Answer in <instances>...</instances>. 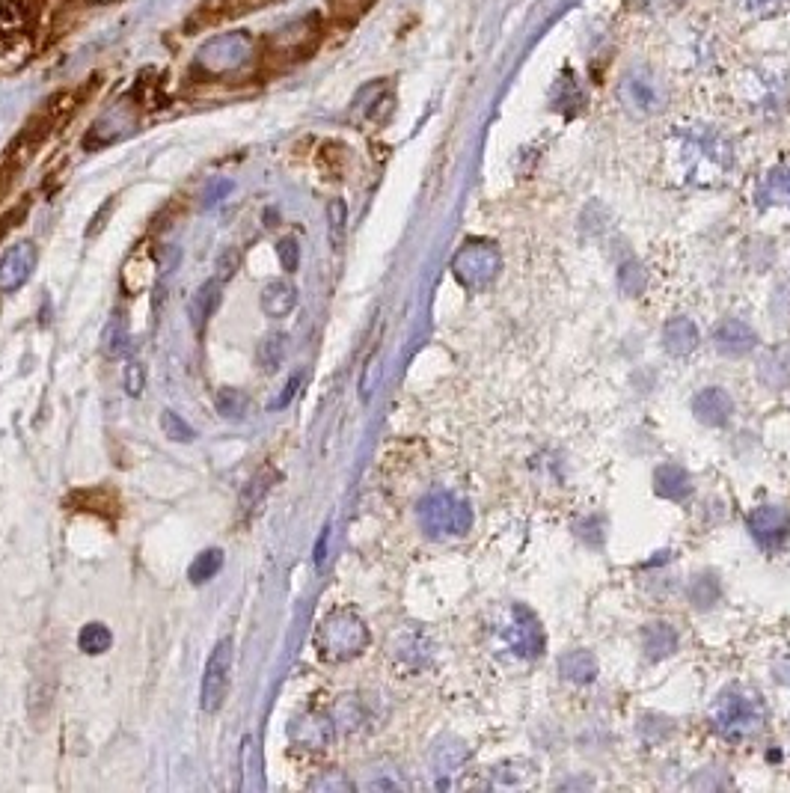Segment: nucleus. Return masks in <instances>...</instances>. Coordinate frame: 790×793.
<instances>
[{
	"mask_svg": "<svg viewBox=\"0 0 790 793\" xmlns=\"http://www.w3.org/2000/svg\"><path fill=\"white\" fill-rule=\"evenodd\" d=\"M369 645V630L363 618L351 609H336L330 612L318 630H315V648L327 663H345L363 654Z\"/></svg>",
	"mask_w": 790,
	"mask_h": 793,
	"instance_id": "1",
	"label": "nucleus"
},
{
	"mask_svg": "<svg viewBox=\"0 0 790 793\" xmlns=\"http://www.w3.org/2000/svg\"><path fill=\"white\" fill-rule=\"evenodd\" d=\"M761 719H764L761 701L755 695L743 693V690H734V693L722 695V701L716 707V716H713V725H716V731L722 737L743 740V737L758 731Z\"/></svg>",
	"mask_w": 790,
	"mask_h": 793,
	"instance_id": "2",
	"label": "nucleus"
},
{
	"mask_svg": "<svg viewBox=\"0 0 790 793\" xmlns=\"http://www.w3.org/2000/svg\"><path fill=\"white\" fill-rule=\"evenodd\" d=\"M419 523L431 535H461L473 526V511L452 494H431L419 505Z\"/></svg>",
	"mask_w": 790,
	"mask_h": 793,
	"instance_id": "3",
	"label": "nucleus"
},
{
	"mask_svg": "<svg viewBox=\"0 0 790 793\" xmlns=\"http://www.w3.org/2000/svg\"><path fill=\"white\" fill-rule=\"evenodd\" d=\"M232 654H235V642L229 636H223L205 663V675H202V693H199V704L205 713H217L229 695V684H232Z\"/></svg>",
	"mask_w": 790,
	"mask_h": 793,
	"instance_id": "4",
	"label": "nucleus"
},
{
	"mask_svg": "<svg viewBox=\"0 0 790 793\" xmlns=\"http://www.w3.org/2000/svg\"><path fill=\"white\" fill-rule=\"evenodd\" d=\"M253 54V39L247 33H226L211 39L202 51L197 54V66L205 72H232L241 69Z\"/></svg>",
	"mask_w": 790,
	"mask_h": 793,
	"instance_id": "5",
	"label": "nucleus"
},
{
	"mask_svg": "<svg viewBox=\"0 0 790 793\" xmlns=\"http://www.w3.org/2000/svg\"><path fill=\"white\" fill-rule=\"evenodd\" d=\"M452 271L461 286L467 289H485L499 271V253L491 244H467L455 259Z\"/></svg>",
	"mask_w": 790,
	"mask_h": 793,
	"instance_id": "6",
	"label": "nucleus"
},
{
	"mask_svg": "<svg viewBox=\"0 0 790 793\" xmlns=\"http://www.w3.org/2000/svg\"><path fill=\"white\" fill-rule=\"evenodd\" d=\"M39 262V250L33 241H18L12 244L3 256H0V292L12 295L18 292L36 271Z\"/></svg>",
	"mask_w": 790,
	"mask_h": 793,
	"instance_id": "7",
	"label": "nucleus"
},
{
	"mask_svg": "<svg viewBox=\"0 0 790 793\" xmlns=\"http://www.w3.org/2000/svg\"><path fill=\"white\" fill-rule=\"evenodd\" d=\"M505 645L520 654V657H535L541 654L544 648V636H541V627L535 621L532 612H526L523 606H514V618L511 624L505 627Z\"/></svg>",
	"mask_w": 790,
	"mask_h": 793,
	"instance_id": "8",
	"label": "nucleus"
},
{
	"mask_svg": "<svg viewBox=\"0 0 790 793\" xmlns=\"http://www.w3.org/2000/svg\"><path fill=\"white\" fill-rule=\"evenodd\" d=\"M749 529H752V535L758 538L761 547L776 550V547H782V541L788 538L790 514L785 508L764 505V508H758V511L749 514Z\"/></svg>",
	"mask_w": 790,
	"mask_h": 793,
	"instance_id": "9",
	"label": "nucleus"
},
{
	"mask_svg": "<svg viewBox=\"0 0 790 793\" xmlns=\"http://www.w3.org/2000/svg\"><path fill=\"white\" fill-rule=\"evenodd\" d=\"M713 342L722 354L728 357H740V354H749L755 345H758V336L752 333L749 324L737 321V318H728L722 321L716 330H713Z\"/></svg>",
	"mask_w": 790,
	"mask_h": 793,
	"instance_id": "10",
	"label": "nucleus"
},
{
	"mask_svg": "<svg viewBox=\"0 0 790 793\" xmlns=\"http://www.w3.org/2000/svg\"><path fill=\"white\" fill-rule=\"evenodd\" d=\"M692 410L707 425H725L731 419V413H734V404H731V398H728L725 390L707 387V390H701L698 396L692 398Z\"/></svg>",
	"mask_w": 790,
	"mask_h": 793,
	"instance_id": "11",
	"label": "nucleus"
},
{
	"mask_svg": "<svg viewBox=\"0 0 790 793\" xmlns=\"http://www.w3.org/2000/svg\"><path fill=\"white\" fill-rule=\"evenodd\" d=\"M220 280H208V283H202L197 292L191 295V300H188V318H191V327L197 330V333H202L205 330V321L211 318V312L217 309V303H220Z\"/></svg>",
	"mask_w": 790,
	"mask_h": 793,
	"instance_id": "12",
	"label": "nucleus"
},
{
	"mask_svg": "<svg viewBox=\"0 0 790 793\" xmlns=\"http://www.w3.org/2000/svg\"><path fill=\"white\" fill-rule=\"evenodd\" d=\"M297 303V292L292 283L286 280H271L265 289H262V312L268 318H286Z\"/></svg>",
	"mask_w": 790,
	"mask_h": 793,
	"instance_id": "13",
	"label": "nucleus"
},
{
	"mask_svg": "<svg viewBox=\"0 0 790 793\" xmlns=\"http://www.w3.org/2000/svg\"><path fill=\"white\" fill-rule=\"evenodd\" d=\"M663 342H666V351L669 354H690L692 348L698 345V330L692 324L690 318H675L669 321L666 333H663Z\"/></svg>",
	"mask_w": 790,
	"mask_h": 793,
	"instance_id": "14",
	"label": "nucleus"
},
{
	"mask_svg": "<svg viewBox=\"0 0 790 793\" xmlns=\"http://www.w3.org/2000/svg\"><path fill=\"white\" fill-rule=\"evenodd\" d=\"M286 342L289 336L286 333H268L259 348H256V363L262 366L265 375H274L280 366H283V357H286Z\"/></svg>",
	"mask_w": 790,
	"mask_h": 793,
	"instance_id": "15",
	"label": "nucleus"
},
{
	"mask_svg": "<svg viewBox=\"0 0 790 793\" xmlns=\"http://www.w3.org/2000/svg\"><path fill=\"white\" fill-rule=\"evenodd\" d=\"M654 482H657V491L663 496H669V499H687L692 491L690 476L681 467H675V464L660 467L657 476H654Z\"/></svg>",
	"mask_w": 790,
	"mask_h": 793,
	"instance_id": "16",
	"label": "nucleus"
},
{
	"mask_svg": "<svg viewBox=\"0 0 790 793\" xmlns=\"http://www.w3.org/2000/svg\"><path fill=\"white\" fill-rule=\"evenodd\" d=\"M220 568H223V550H217V547L202 550L197 559L191 562V568H188V580H191L194 586H202V583H208L211 577H217Z\"/></svg>",
	"mask_w": 790,
	"mask_h": 793,
	"instance_id": "17",
	"label": "nucleus"
},
{
	"mask_svg": "<svg viewBox=\"0 0 790 793\" xmlns=\"http://www.w3.org/2000/svg\"><path fill=\"white\" fill-rule=\"evenodd\" d=\"M110 642H113V636H110V630H107L101 621H90V624H84V627H81V633H78V648H81L84 654H90V657L104 654V651L110 648Z\"/></svg>",
	"mask_w": 790,
	"mask_h": 793,
	"instance_id": "18",
	"label": "nucleus"
},
{
	"mask_svg": "<svg viewBox=\"0 0 790 793\" xmlns=\"http://www.w3.org/2000/svg\"><path fill=\"white\" fill-rule=\"evenodd\" d=\"M214 404H217V413H220V416H226V419H241V416L247 413V404H250V398L244 396L241 390L223 387V390H217Z\"/></svg>",
	"mask_w": 790,
	"mask_h": 793,
	"instance_id": "19",
	"label": "nucleus"
},
{
	"mask_svg": "<svg viewBox=\"0 0 790 793\" xmlns=\"http://www.w3.org/2000/svg\"><path fill=\"white\" fill-rule=\"evenodd\" d=\"M675 630L669 624H651L645 633V648L651 651V657H666L669 651H675Z\"/></svg>",
	"mask_w": 790,
	"mask_h": 793,
	"instance_id": "20",
	"label": "nucleus"
},
{
	"mask_svg": "<svg viewBox=\"0 0 790 793\" xmlns=\"http://www.w3.org/2000/svg\"><path fill=\"white\" fill-rule=\"evenodd\" d=\"M562 675L571 681H592L594 678V657L586 651H574L568 657H562Z\"/></svg>",
	"mask_w": 790,
	"mask_h": 793,
	"instance_id": "21",
	"label": "nucleus"
},
{
	"mask_svg": "<svg viewBox=\"0 0 790 793\" xmlns=\"http://www.w3.org/2000/svg\"><path fill=\"white\" fill-rule=\"evenodd\" d=\"M161 428H164V437H170L176 443H191L197 437V431L176 410H164L161 413Z\"/></svg>",
	"mask_w": 790,
	"mask_h": 793,
	"instance_id": "22",
	"label": "nucleus"
},
{
	"mask_svg": "<svg viewBox=\"0 0 790 793\" xmlns=\"http://www.w3.org/2000/svg\"><path fill=\"white\" fill-rule=\"evenodd\" d=\"M327 232H330L333 250H342L345 244V202L342 199H333L327 205Z\"/></svg>",
	"mask_w": 790,
	"mask_h": 793,
	"instance_id": "23",
	"label": "nucleus"
},
{
	"mask_svg": "<svg viewBox=\"0 0 790 793\" xmlns=\"http://www.w3.org/2000/svg\"><path fill=\"white\" fill-rule=\"evenodd\" d=\"M143 387H146V369L137 360H131L125 366V393L131 398H137L143 396Z\"/></svg>",
	"mask_w": 790,
	"mask_h": 793,
	"instance_id": "24",
	"label": "nucleus"
},
{
	"mask_svg": "<svg viewBox=\"0 0 790 793\" xmlns=\"http://www.w3.org/2000/svg\"><path fill=\"white\" fill-rule=\"evenodd\" d=\"M277 256H280V265H283V271H297V265H300V247H297L295 238H283L280 244H277Z\"/></svg>",
	"mask_w": 790,
	"mask_h": 793,
	"instance_id": "25",
	"label": "nucleus"
},
{
	"mask_svg": "<svg viewBox=\"0 0 790 793\" xmlns=\"http://www.w3.org/2000/svg\"><path fill=\"white\" fill-rule=\"evenodd\" d=\"M235 268H238V253H235V250H226V253L217 259V277H214V280L226 283V280L235 274Z\"/></svg>",
	"mask_w": 790,
	"mask_h": 793,
	"instance_id": "26",
	"label": "nucleus"
},
{
	"mask_svg": "<svg viewBox=\"0 0 790 793\" xmlns=\"http://www.w3.org/2000/svg\"><path fill=\"white\" fill-rule=\"evenodd\" d=\"M229 191H232V182H226V179H223V182H214V185L208 188V194H205V205H217V202L226 197Z\"/></svg>",
	"mask_w": 790,
	"mask_h": 793,
	"instance_id": "27",
	"label": "nucleus"
},
{
	"mask_svg": "<svg viewBox=\"0 0 790 793\" xmlns=\"http://www.w3.org/2000/svg\"><path fill=\"white\" fill-rule=\"evenodd\" d=\"M297 384H300V378H292V381H289V387H286V396H280V398H277V401H274V404H271V407H286V404H289V401H292V398H295Z\"/></svg>",
	"mask_w": 790,
	"mask_h": 793,
	"instance_id": "28",
	"label": "nucleus"
}]
</instances>
